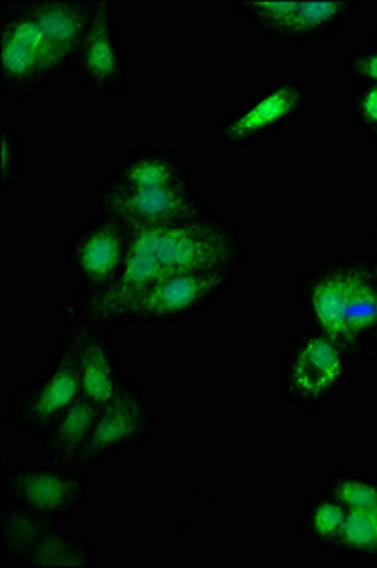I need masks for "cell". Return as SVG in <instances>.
I'll return each mask as SVG.
<instances>
[{
	"instance_id": "6da1fadb",
	"label": "cell",
	"mask_w": 377,
	"mask_h": 568,
	"mask_svg": "<svg viewBox=\"0 0 377 568\" xmlns=\"http://www.w3.org/2000/svg\"><path fill=\"white\" fill-rule=\"evenodd\" d=\"M245 264V237L234 222L215 213L205 219L131 232L124 272L109 291L79 300L85 313L106 326H118L125 307L152 284L184 273L230 272Z\"/></svg>"
},
{
	"instance_id": "7a4b0ae2",
	"label": "cell",
	"mask_w": 377,
	"mask_h": 568,
	"mask_svg": "<svg viewBox=\"0 0 377 568\" xmlns=\"http://www.w3.org/2000/svg\"><path fill=\"white\" fill-rule=\"evenodd\" d=\"M309 112V88L299 74H281L245 93L216 123L215 135L230 150H248L283 135Z\"/></svg>"
},
{
	"instance_id": "3957f363",
	"label": "cell",
	"mask_w": 377,
	"mask_h": 568,
	"mask_svg": "<svg viewBox=\"0 0 377 568\" xmlns=\"http://www.w3.org/2000/svg\"><path fill=\"white\" fill-rule=\"evenodd\" d=\"M69 67L53 50L39 23L20 0L0 2V91L16 103H26Z\"/></svg>"
},
{
	"instance_id": "277c9868",
	"label": "cell",
	"mask_w": 377,
	"mask_h": 568,
	"mask_svg": "<svg viewBox=\"0 0 377 568\" xmlns=\"http://www.w3.org/2000/svg\"><path fill=\"white\" fill-rule=\"evenodd\" d=\"M162 428V415L149 388L128 377L116 396L101 407L98 423L80 453L74 470L88 474L118 453L144 449L160 436Z\"/></svg>"
},
{
	"instance_id": "5b68a950",
	"label": "cell",
	"mask_w": 377,
	"mask_h": 568,
	"mask_svg": "<svg viewBox=\"0 0 377 568\" xmlns=\"http://www.w3.org/2000/svg\"><path fill=\"white\" fill-rule=\"evenodd\" d=\"M281 394L293 406L315 412L336 400L349 379L347 353L319 332L286 345L281 358Z\"/></svg>"
},
{
	"instance_id": "8992f818",
	"label": "cell",
	"mask_w": 377,
	"mask_h": 568,
	"mask_svg": "<svg viewBox=\"0 0 377 568\" xmlns=\"http://www.w3.org/2000/svg\"><path fill=\"white\" fill-rule=\"evenodd\" d=\"M80 396L79 358L69 332L61 328L58 349L47 366L23 387L7 394L2 409L13 426L39 438Z\"/></svg>"
},
{
	"instance_id": "52a82bcc",
	"label": "cell",
	"mask_w": 377,
	"mask_h": 568,
	"mask_svg": "<svg viewBox=\"0 0 377 568\" xmlns=\"http://www.w3.org/2000/svg\"><path fill=\"white\" fill-rule=\"evenodd\" d=\"M93 214L118 222L130 232L173 226L215 214L194 184L163 187H114L99 182Z\"/></svg>"
},
{
	"instance_id": "ba28073f",
	"label": "cell",
	"mask_w": 377,
	"mask_h": 568,
	"mask_svg": "<svg viewBox=\"0 0 377 568\" xmlns=\"http://www.w3.org/2000/svg\"><path fill=\"white\" fill-rule=\"evenodd\" d=\"M116 12L114 0H95L92 26L72 63L80 88L99 103L124 99L130 88L131 55Z\"/></svg>"
},
{
	"instance_id": "9c48e42d",
	"label": "cell",
	"mask_w": 377,
	"mask_h": 568,
	"mask_svg": "<svg viewBox=\"0 0 377 568\" xmlns=\"http://www.w3.org/2000/svg\"><path fill=\"white\" fill-rule=\"evenodd\" d=\"M237 273H184L141 292L120 315V324H175L200 317L228 296Z\"/></svg>"
},
{
	"instance_id": "30bf717a",
	"label": "cell",
	"mask_w": 377,
	"mask_h": 568,
	"mask_svg": "<svg viewBox=\"0 0 377 568\" xmlns=\"http://www.w3.org/2000/svg\"><path fill=\"white\" fill-rule=\"evenodd\" d=\"M61 324L74 343L82 396L98 406H106L130 377L122 364V353L112 339L111 326L90 317L77 297L61 307Z\"/></svg>"
},
{
	"instance_id": "8fae6325",
	"label": "cell",
	"mask_w": 377,
	"mask_h": 568,
	"mask_svg": "<svg viewBox=\"0 0 377 568\" xmlns=\"http://www.w3.org/2000/svg\"><path fill=\"white\" fill-rule=\"evenodd\" d=\"M130 243V230L95 214L72 233L67 241V260L79 286L77 297L92 300L116 283L124 272Z\"/></svg>"
},
{
	"instance_id": "7c38bea8",
	"label": "cell",
	"mask_w": 377,
	"mask_h": 568,
	"mask_svg": "<svg viewBox=\"0 0 377 568\" xmlns=\"http://www.w3.org/2000/svg\"><path fill=\"white\" fill-rule=\"evenodd\" d=\"M4 503L37 511L40 516L71 519L90 500L85 471L58 466L12 468L2 479Z\"/></svg>"
},
{
	"instance_id": "4fadbf2b",
	"label": "cell",
	"mask_w": 377,
	"mask_h": 568,
	"mask_svg": "<svg viewBox=\"0 0 377 568\" xmlns=\"http://www.w3.org/2000/svg\"><path fill=\"white\" fill-rule=\"evenodd\" d=\"M360 262L320 267L307 278L306 302L317 332L347 353V315Z\"/></svg>"
},
{
	"instance_id": "5bb4252c",
	"label": "cell",
	"mask_w": 377,
	"mask_h": 568,
	"mask_svg": "<svg viewBox=\"0 0 377 568\" xmlns=\"http://www.w3.org/2000/svg\"><path fill=\"white\" fill-rule=\"evenodd\" d=\"M101 184L114 187L184 186L194 184V176L181 150L137 146L118 160Z\"/></svg>"
},
{
	"instance_id": "9a60e30c",
	"label": "cell",
	"mask_w": 377,
	"mask_h": 568,
	"mask_svg": "<svg viewBox=\"0 0 377 568\" xmlns=\"http://www.w3.org/2000/svg\"><path fill=\"white\" fill-rule=\"evenodd\" d=\"M47 34L53 50L72 71V63L92 26L95 0H20Z\"/></svg>"
},
{
	"instance_id": "2e32d148",
	"label": "cell",
	"mask_w": 377,
	"mask_h": 568,
	"mask_svg": "<svg viewBox=\"0 0 377 568\" xmlns=\"http://www.w3.org/2000/svg\"><path fill=\"white\" fill-rule=\"evenodd\" d=\"M360 13L363 2L358 0H299L298 10L277 45L299 50L328 42L351 26Z\"/></svg>"
},
{
	"instance_id": "e0dca14e",
	"label": "cell",
	"mask_w": 377,
	"mask_h": 568,
	"mask_svg": "<svg viewBox=\"0 0 377 568\" xmlns=\"http://www.w3.org/2000/svg\"><path fill=\"white\" fill-rule=\"evenodd\" d=\"M99 414L101 406L85 396H80L65 414L59 415L39 436L42 465L74 468L93 426L98 423Z\"/></svg>"
},
{
	"instance_id": "ac0fdd59",
	"label": "cell",
	"mask_w": 377,
	"mask_h": 568,
	"mask_svg": "<svg viewBox=\"0 0 377 568\" xmlns=\"http://www.w3.org/2000/svg\"><path fill=\"white\" fill-rule=\"evenodd\" d=\"M93 557L92 538L61 530L53 524L29 549L23 562L31 567H92Z\"/></svg>"
},
{
	"instance_id": "d6986e66",
	"label": "cell",
	"mask_w": 377,
	"mask_h": 568,
	"mask_svg": "<svg viewBox=\"0 0 377 568\" xmlns=\"http://www.w3.org/2000/svg\"><path fill=\"white\" fill-rule=\"evenodd\" d=\"M299 0H237L235 12L251 23L253 33L261 39L279 44L285 29L294 12L298 10Z\"/></svg>"
},
{
	"instance_id": "ffe728a7",
	"label": "cell",
	"mask_w": 377,
	"mask_h": 568,
	"mask_svg": "<svg viewBox=\"0 0 377 568\" xmlns=\"http://www.w3.org/2000/svg\"><path fill=\"white\" fill-rule=\"evenodd\" d=\"M0 190L8 195L20 182L23 173V142L18 131L7 123L0 130Z\"/></svg>"
},
{
	"instance_id": "44dd1931",
	"label": "cell",
	"mask_w": 377,
	"mask_h": 568,
	"mask_svg": "<svg viewBox=\"0 0 377 568\" xmlns=\"http://www.w3.org/2000/svg\"><path fill=\"white\" fill-rule=\"evenodd\" d=\"M339 538L355 549H377V519L374 510L347 511Z\"/></svg>"
},
{
	"instance_id": "7402d4cb",
	"label": "cell",
	"mask_w": 377,
	"mask_h": 568,
	"mask_svg": "<svg viewBox=\"0 0 377 568\" xmlns=\"http://www.w3.org/2000/svg\"><path fill=\"white\" fill-rule=\"evenodd\" d=\"M344 71L355 85H377V45H360L345 53Z\"/></svg>"
},
{
	"instance_id": "603a6c76",
	"label": "cell",
	"mask_w": 377,
	"mask_h": 568,
	"mask_svg": "<svg viewBox=\"0 0 377 568\" xmlns=\"http://www.w3.org/2000/svg\"><path fill=\"white\" fill-rule=\"evenodd\" d=\"M351 116L366 135L377 136V85H355L351 91Z\"/></svg>"
},
{
	"instance_id": "cb8c5ba5",
	"label": "cell",
	"mask_w": 377,
	"mask_h": 568,
	"mask_svg": "<svg viewBox=\"0 0 377 568\" xmlns=\"http://www.w3.org/2000/svg\"><path fill=\"white\" fill-rule=\"evenodd\" d=\"M336 498L344 504L345 510H376L377 485L345 478L336 485Z\"/></svg>"
},
{
	"instance_id": "d4e9b609",
	"label": "cell",
	"mask_w": 377,
	"mask_h": 568,
	"mask_svg": "<svg viewBox=\"0 0 377 568\" xmlns=\"http://www.w3.org/2000/svg\"><path fill=\"white\" fill-rule=\"evenodd\" d=\"M345 506L342 503H323L313 511L312 527L319 538L332 540L338 538L345 524Z\"/></svg>"
},
{
	"instance_id": "484cf974",
	"label": "cell",
	"mask_w": 377,
	"mask_h": 568,
	"mask_svg": "<svg viewBox=\"0 0 377 568\" xmlns=\"http://www.w3.org/2000/svg\"><path fill=\"white\" fill-rule=\"evenodd\" d=\"M371 44L377 45V23L374 27V31H371Z\"/></svg>"
},
{
	"instance_id": "4316f807",
	"label": "cell",
	"mask_w": 377,
	"mask_h": 568,
	"mask_svg": "<svg viewBox=\"0 0 377 568\" xmlns=\"http://www.w3.org/2000/svg\"><path fill=\"white\" fill-rule=\"evenodd\" d=\"M374 273H376V281H377V265H376V270H374Z\"/></svg>"
},
{
	"instance_id": "83f0119b",
	"label": "cell",
	"mask_w": 377,
	"mask_h": 568,
	"mask_svg": "<svg viewBox=\"0 0 377 568\" xmlns=\"http://www.w3.org/2000/svg\"><path fill=\"white\" fill-rule=\"evenodd\" d=\"M374 514H376V519H377V506H376V510H374Z\"/></svg>"
},
{
	"instance_id": "f1b7e54d",
	"label": "cell",
	"mask_w": 377,
	"mask_h": 568,
	"mask_svg": "<svg viewBox=\"0 0 377 568\" xmlns=\"http://www.w3.org/2000/svg\"><path fill=\"white\" fill-rule=\"evenodd\" d=\"M376 141H377V136H376Z\"/></svg>"
}]
</instances>
